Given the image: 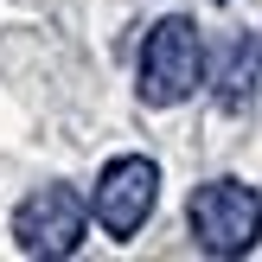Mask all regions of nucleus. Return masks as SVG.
I'll use <instances>...</instances> for the list:
<instances>
[{"label": "nucleus", "instance_id": "2", "mask_svg": "<svg viewBox=\"0 0 262 262\" xmlns=\"http://www.w3.org/2000/svg\"><path fill=\"white\" fill-rule=\"evenodd\" d=\"M192 237L205 256H243L262 237V192L243 179H205L192 192Z\"/></svg>", "mask_w": 262, "mask_h": 262}, {"label": "nucleus", "instance_id": "5", "mask_svg": "<svg viewBox=\"0 0 262 262\" xmlns=\"http://www.w3.org/2000/svg\"><path fill=\"white\" fill-rule=\"evenodd\" d=\"M243 77H250V45H230V58H224V102H243Z\"/></svg>", "mask_w": 262, "mask_h": 262}, {"label": "nucleus", "instance_id": "3", "mask_svg": "<svg viewBox=\"0 0 262 262\" xmlns=\"http://www.w3.org/2000/svg\"><path fill=\"white\" fill-rule=\"evenodd\" d=\"M90 230V205L77 199L71 186H38L19 199V211H13V243H19L26 256H71L77 243H83Z\"/></svg>", "mask_w": 262, "mask_h": 262}, {"label": "nucleus", "instance_id": "4", "mask_svg": "<svg viewBox=\"0 0 262 262\" xmlns=\"http://www.w3.org/2000/svg\"><path fill=\"white\" fill-rule=\"evenodd\" d=\"M154 199H160V166H154V160H141V154H122V160H109V166H102L90 211H96V224L109 230V237H135V230L147 224Z\"/></svg>", "mask_w": 262, "mask_h": 262}, {"label": "nucleus", "instance_id": "1", "mask_svg": "<svg viewBox=\"0 0 262 262\" xmlns=\"http://www.w3.org/2000/svg\"><path fill=\"white\" fill-rule=\"evenodd\" d=\"M205 83V38L192 19H160L147 32V45H141V102L147 109H173V102H186L192 90Z\"/></svg>", "mask_w": 262, "mask_h": 262}]
</instances>
